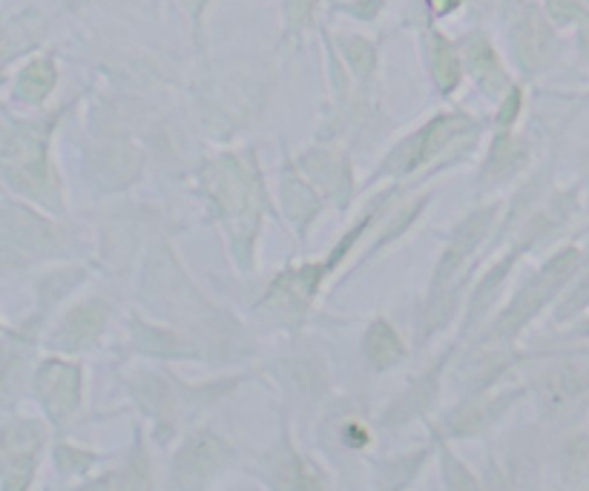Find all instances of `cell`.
<instances>
[{
	"instance_id": "cell-1",
	"label": "cell",
	"mask_w": 589,
	"mask_h": 491,
	"mask_svg": "<svg viewBox=\"0 0 589 491\" xmlns=\"http://www.w3.org/2000/svg\"><path fill=\"white\" fill-rule=\"evenodd\" d=\"M201 181H204V193L213 201L216 213L228 228L236 259L248 268L250 250L259 233V219H262L259 204L264 199V188L259 173L242 164L236 156H219L204 164Z\"/></svg>"
},
{
	"instance_id": "cell-2",
	"label": "cell",
	"mask_w": 589,
	"mask_h": 491,
	"mask_svg": "<svg viewBox=\"0 0 589 491\" xmlns=\"http://www.w3.org/2000/svg\"><path fill=\"white\" fill-rule=\"evenodd\" d=\"M38 118V121H23V124H7L3 130V176L9 188L29 199L41 201L47 208L61 210V184L49 161V132L56 127V118Z\"/></svg>"
},
{
	"instance_id": "cell-3",
	"label": "cell",
	"mask_w": 589,
	"mask_h": 491,
	"mask_svg": "<svg viewBox=\"0 0 589 491\" xmlns=\"http://www.w3.org/2000/svg\"><path fill=\"white\" fill-rule=\"evenodd\" d=\"M471 132H475V121H471L469 116H460V112H446V116L431 118V121H426L420 130L411 132L409 139H402L400 144L386 156L377 176L382 179V176L415 173V170L435 161L440 152L451 150L455 141L466 139Z\"/></svg>"
},
{
	"instance_id": "cell-4",
	"label": "cell",
	"mask_w": 589,
	"mask_h": 491,
	"mask_svg": "<svg viewBox=\"0 0 589 491\" xmlns=\"http://www.w3.org/2000/svg\"><path fill=\"white\" fill-rule=\"evenodd\" d=\"M576 264H578L576 248H567L561 250V253H555V257L538 270V277L520 288L518 297L512 299V304L498 317V322L492 325V333H489V337H492V340L515 337L520 328L527 325L529 319L538 317L541 308H547V304L563 291V284H567V279L572 277Z\"/></svg>"
},
{
	"instance_id": "cell-5",
	"label": "cell",
	"mask_w": 589,
	"mask_h": 491,
	"mask_svg": "<svg viewBox=\"0 0 589 491\" xmlns=\"http://www.w3.org/2000/svg\"><path fill=\"white\" fill-rule=\"evenodd\" d=\"M233 460V449L216 431L201 429L184 440L170 463L173 491H204Z\"/></svg>"
},
{
	"instance_id": "cell-6",
	"label": "cell",
	"mask_w": 589,
	"mask_h": 491,
	"mask_svg": "<svg viewBox=\"0 0 589 491\" xmlns=\"http://www.w3.org/2000/svg\"><path fill=\"white\" fill-rule=\"evenodd\" d=\"M47 429L38 420H7L0 440V480L3 491H29L36 480Z\"/></svg>"
},
{
	"instance_id": "cell-7",
	"label": "cell",
	"mask_w": 589,
	"mask_h": 491,
	"mask_svg": "<svg viewBox=\"0 0 589 491\" xmlns=\"http://www.w3.org/2000/svg\"><path fill=\"white\" fill-rule=\"evenodd\" d=\"M507 18L509 38H512V49L520 70L529 72V76L543 70L549 58H552L555 47V32L549 14L535 0H507Z\"/></svg>"
},
{
	"instance_id": "cell-8",
	"label": "cell",
	"mask_w": 589,
	"mask_h": 491,
	"mask_svg": "<svg viewBox=\"0 0 589 491\" xmlns=\"http://www.w3.org/2000/svg\"><path fill=\"white\" fill-rule=\"evenodd\" d=\"M61 248V233L43 216L18 204H7L3 213V257L12 262H38Z\"/></svg>"
},
{
	"instance_id": "cell-9",
	"label": "cell",
	"mask_w": 589,
	"mask_h": 491,
	"mask_svg": "<svg viewBox=\"0 0 589 491\" xmlns=\"http://www.w3.org/2000/svg\"><path fill=\"white\" fill-rule=\"evenodd\" d=\"M328 273L326 264H302V268H288L282 277L273 279L268 288L262 304V311L271 313L273 319L282 322H299L306 317L308 304L313 302L319 291V282Z\"/></svg>"
},
{
	"instance_id": "cell-10",
	"label": "cell",
	"mask_w": 589,
	"mask_h": 491,
	"mask_svg": "<svg viewBox=\"0 0 589 491\" xmlns=\"http://www.w3.org/2000/svg\"><path fill=\"white\" fill-rule=\"evenodd\" d=\"M81 365H76V362L52 357V360L38 365L36 394L52 425L70 422V417L78 411V405H81Z\"/></svg>"
},
{
	"instance_id": "cell-11",
	"label": "cell",
	"mask_w": 589,
	"mask_h": 491,
	"mask_svg": "<svg viewBox=\"0 0 589 491\" xmlns=\"http://www.w3.org/2000/svg\"><path fill=\"white\" fill-rule=\"evenodd\" d=\"M495 216H498V208H495V204L492 208H478V210H471L463 222L458 224V230H455V236H451L449 248H446L443 259H440V264H437L429 297L451 291V282H455V277H458L460 264H463L471 250L478 248L486 236H489V230H492V224H495Z\"/></svg>"
},
{
	"instance_id": "cell-12",
	"label": "cell",
	"mask_w": 589,
	"mask_h": 491,
	"mask_svg": "<svg viewBox=\"0 0 589 491\" xmlns=\"http://www.w3.org/2000/svg\"><path fill=\"white\" fill-rule=\"evenodd\" d=\"M107 313L110 311H107L104 299H83V302H78L76 308L67 311V317L58 322L56 333L49 337V348L67 353L90 351V348L101 340V333H104Z\"/></svg>"
},
{
	"instance_id": "cell-13",
	"label": "cell",
	"mask_w": 589,
	"mask_h": 491,
	"mask_svg": "<svg viewBox=\"0 0 589 491\" xmlns=\"http://www.w3.org/2000/svg\"><path fill=\"white\" fill-rule=\"evenodd\" d=\"M299 170L340 208L348 204L353 193V176L346 152L333 150V147H313L299 159Z\"/></svg>"
},
{
	"instance_id": "cell-14",
	"label": "cell",
	"mask_w": 589,
	"mask_h": 491,
	"mask_svg": "<svg viewBox=\"0 0 589 491\" xmlns=\"http://www.w3.org/2000/svg\"><path fill=\"white\" fill-rule=\"evenodd\" d=\"M264 480L273 491H326L322 478L306 457L291 445V437L284 434L282 443L264 457Z\"/></svg>"
},
{
	"instance_id": "cell-15",
	"label": "cell",
	"mask_w": 589,
	"mask_h": 491,
	"mask_svg": "<svg viewBox=\"0 0 589 491\" xmlns=\"http://www.w3.org/2000/svg\"><path fill=\"white\" fill-rule=\"evenodd\" d=\"M92 181L107 193L127 190L141 176V152L127 141H107L92 152Z\"/></svg>"
},
{
	"instance_id": "cell-16",
	"label": "cell",
	"mask_w": 589,
	"mask_h": 491,
	"mask_svg": "<svg viewBox=\"0 0 589 491\" xmlns=\"http://www.w3.org/2000/svg\"><path fill=\"white\" fill-rule=\"evenodd\" d=\"M458 47L460 56H463L466 72L478 81L480 90L486 96H507L509 76L503 70V63H500L498 49L492 47V41L483 32H469Z\"/></svg>"
},
{
	"instance_id": "cell-17",
	"label": "cell",
	"mask_w": 589,
	"mask_h": 491,
	"mask_svg": "<svg viewBox=\"0 0 589 491\" xmlns=\"http://www.w3.org/2000/svg\"><path fill=\"white\" fill-rule=\"evenodd\" d=\"M538 394L547 411H567L589 397V374L578 365H555L538 380Z\"/></svg>"
},
{
	"instance_id": "cell-18",
	"label": "cell",
	"mask_w": 589,
	"mask_h": 491,
	"mask_svg": "<svg viewBox=\"0 0 589 491\" xmlns=\"http://www.w3.org/2000/svg\"><path fill=\"white\" fill-rule=\"evenodd\" d=\"M520 391H500V394H486L475 397L449 420V434L451 437H475L480 431H486L489 425L500 420L512 409V402L518 400Z\"/></svg>"
},
{
	"instance_id": "cell-19",
	"label": "cell",
	"mask_w": 589,
	"mask_h": 491,
	"mask_svg": "<svg viewBox=\"0 0 589 491\" xmlns=\"http://www.w3.org/2000/svg\"><path fill=\"white\" fill-rule=\"evenodd\" d=\"M58 87V63L52 56H36L29 58L21 67V72L14 76L12 96L21 104L38 107L43 104Z\"/></svg>"
},
{
	"instance_id": "cell-20",
	"label": "cell",
	"mask_w": 589,
	"mask_h": 491,
	"mask_svg": "<svg viewBox=\"0 0 589 491\" xmlns=\"http://www.w3.org/2000/svg\"><path fill=\"white\" fill-rule=\"evenodd\" d=\"M279 193H282L284 213L291 216L299 233H306V230L311 228L313 219L319 216V210H322V199H319L317 190H313L311 184L299 176V170L291 164V161H288V167H284Z\"/></svg>"
},
{
	"instance_id": "cell-21",
	"label": "cell",
	"mask_w": 589,
	"mask_h": 491,
	"mask_svg": "<svg viewBox=\"0 0 589 491\" xmlns=\"http://www.w3.org/2000/svg\"><path fill=\"white\" fill-rule=\"evenodd\" d=\"M362 353H366L368 365L375 371H389L406 357V345H402L400 333L395 331L389 319L377 317L362 337Z\"/></svg>"
},
{
	"instance_id": "cell-22",
	"label": "cell",
	"mask_w": 589,
	"mask_h": 491,
	"mask_svg": "<svg viewBox=\"0 0 589 491\" xmlns=\"http://www.w3.org/2000/svg\"><path fill=\"white\" fill-rule=\"evenodd\" d=\"M429 63H431V78L440 96H451L463 81V56H460L458 43H451L449 38L440 32H431V49H429Z\"/></svg>"
},
{
	"instance_id": "cell-23",
	"label": "cell",
	"mask_w": 589,
	"mask_h": 491,
	"mask_svg": "<svg viewBox=\"0 0 589 491\" xmlns=\"http://www.w3.org/2000/svg\"><path fill=\"white\" fill-rule=\"evenodd\" d=\"M446 360H449V357H443V360H440V365L431 368L423 380L417 382V385H411L409 391H406V394H402L400 400L395 402V409H389V417H386V425H391V422H406V420H411L415 414H423V411L429 409V402L437 397L440 371H443Z\"/></svg>"
},
{
	"instance_id": "cell-24",
	"label": "cell",
	"mask_w": 589,
	"mask_h": 491,
	"mask_svg": "<svg viewBox=\"0 0 589 491\" xmlns=\"http://www.w3.org/2000/svg\"><path fill=\"white\" fill-rule=\"evenodd\" d=\"M527 164V147L515 141L509 132H498L489 159L483 164V179L486 181H507L518 173L520 167Z\"/></svg>"
},
{
	"instance_id": "cell-25",
	"label": "cell",
	"mask_w": 589,
	"mask_h": 491,
	"mask_svg": "<svg viewBox=\"0 0 589 491\" xmlns=\"http://www.w3.org/2000/svg\"><path fill=\"white\" fill-rule=\"evenodd\" d=\"M112 491H153V463L144 449L141 431H136V443H132L124 465L118 469Z\"/></svg>"
},
{
	"instance_id": "cell-26",
	"label": "cell",
	"mask_w": 589,
	"mask_h": 491,
	"mask_svg": "<svg viewBox=\"0 0 589 491\" xmlns=\"http://www.w3.org/2000/svg\"><path fill=\"white\" fill-rule=\"evenodd\" d=\"M130 388L147 414L156 417L159 422H173V394H170V388H167L159 377L141 374L139 380L130 382Z\"/></svg>"
},
{
	"instance_id": "cell-27",
	"label": "cell",
	"mask_w": 589,
	"mask_h": 491,
	"mask_svg": "<svg viewBox=\"0 0 589 491\" xmlns=\"http://www.w3.org/2000/svg\"><path fill=\"white\" fill-rule=\"evenodd\" d=\"M340 49H342V58L348 61V67H351V72L357 78H371L377 70V47L368 38L362 36H346L340 38Z\"/></svg>"
},
{
	"instance_id": "cell-28",
	"label": "cell",
	"mask_w": 589,
	"mask_h": 491,
	"mask_svg": "<svg viewBox=\"0 0 589 491\" xmlns=\"http://www.w3.org/2000/svg\"><path fill=\"white\" fill-rule=\"evenodd\" d=\"M512 264H515V257H507V259H503V262H498L492 270H489V273H486L483 282H480L478 284V291H475V297H471L469 325H471V322H475V319L480 317V313L486 311V308H489V304H492V299L498 297V293H500V284L507 282V277H509V270H512Z\"/></svg>"
},
{
	"instance_id": "cell-29",
	"label": "cell",
	"mask_w": 589,
	"mask_h": 491,
	"mask_svg": "<svg viewBox=\"0 0 589 491\" xmlns=\"http://www.w3.org/2000/svg\"><path fill=\"white\" fill-rule=\"evenodd\" d=\"M437 449H440V463H443L446 491H480L478 478L466 469V463H460L458 457L451 454L443 440H437Z\"/></svg>"
},
{
	"instance_id": "cell-30",
	"label": "cell",
	"mask_w": 589,
	"mask_h": 491,
	"mask_svg": "<svg viewBox=\"0 0 589 491\" xmlns=\"http://www.w3.org/2000/svg\"><path fill=\"white\" fill-rule=\"evenodd\" d=\"M563 474L569 483H581L589 478V437H576L563 451Z\"/></svg>"
},
{
	"instance_id": "cell-31",
	"label": "cell",
	"mask_w": 589,
	"mask_h": 491,
	"mask_svg": "<svg viewBox=\"0 0 589 491\" xmlns=\"http://www.w3.org/2000/svg\"><path fill=\"white\" fill-rule=\"evenodd\" d=\"M426 204H429V196H423V199L411 201V204H406V208H402V210H397L395 219H391V222H389V228L382 230L380 239H377L375 250L386 248V244H389V242H395V239H400V236L406 233V230H409V224L417 222V216L423 213Z\"/></svg>"
},
{
	"instance_id": "cell-32",
	"label": "cell",
	"mask_w": 589,
	"mask_h": 491,
	"mask_svg": "<svg viewBox=\"0 0 589 491\" xmlns=\"http://www.w3.org/2000/svg\"><path fill=\"white\" fill-rule=\"evenodd\" d=\"M96 460L98 457L92 454V451L78 449V445H70V443H61L56 449V465L61 474H67V478H78V474H83V471H90Z\"/></svg>"
},
{
	"instance_id": "cell-33",
	"label": "cell",
	"mask_w": 589,
	"mask_h": 491,
	"mask_svg": "<svg viewBox=\"0 0 589 491\" xmlns=\"http://www.w3.org/2000/svg\"><path fill=\"white\" fill-rule=\"evenodd\" d=\"M426 460V451H420L417 457H402V460H397V463H391L389 469H386V478L380 480L382 491H400L409 485V480L415 478L417 469H420V463Z\"/></svg>"
},
{
	"instance_id": "cell-34",
	"label": "cell",
	"mask_w": 589,
	"mask_h": 491,
	"mask_svg": "<svg viewBox=\"0 0 589 491\" xmlns=\"http://www.w3.org/2000/svg\"><path fill=\"white\" fill-rule=\"evenodd\" d=\"M549 21L555 27H569V23H581L587 21V9L581 7V0H547Z\"/></svg>"
},
{
	"instance_id": "cell-35",
	"label": "cell",
	"mask_w": 589,
	"mask_h": 491,
	"mask_svg": "<svg viewBox=\"0 0 589 491\" xmlns=\"http://www.w3.org/2000/svg\"><path fill=\"white\" fill-rule=\"evenodd\" d=\"M520 110H523V90L520 87H509L507 96H500L498 116H495V124L500 132H509V127L518 121Z\"/></svg>"
},
{
	"instance_id": "cell-36",
	"label": "cell",
	"mask_w": 589,
	"mask_h": 491,
	"mask_svg": "<svg viewBox=\"0 0 589 491\" xmlns=\"http://www.w3.org/2000/svg\"><path fill=\"white\" fill-rule=\"evenodd\" d=\"M317 0H284V18H288V29L291 32H302L308 21L313 18Z\"/></svg>"
},
{
	"instance_id": "cell-37",
	"label": "cell",
	"mask_w": 589,
	"mask_h": 491,
	"mask_svg": "<svg viewBox=\"0 0 589 491\" xmlns=\"http://www.w3.org/2000/svg\"><path fill=\"white\" fill-rule=\"evenodd\" d=\"M587 304H589V277L583 279L581 284H578V291H572V297L567 299V304H563L558 317H561V319L572 317V313H578L581 308H587Z\"/></svg>"
},
{
	"instance_id": "cell-38",
	"label": "cell",
	"mask_w": 589,
	"mask_h": 491,
	"mask_svg": "<svg viewBox=\"0 0 589 491\" xmlns=\"http://www.w3.org/2000/svg\"><path fill=\"white\" fill-rule=\"evenodd\" d=\"M382 0H351V3H342L346 12H351L353 18H360V21H371L380 12Z\"/></svg>"
},
{
	"instance_id": "cell-39",
	"label": "cell",
	"mask_w": 589,
	"mask_h": 491,
	"mask_svg": "<svg viewBox=\"0 0 589 491\" xmlns=\"http://www.w3.org/2000/svg\"><path fill=\"white\" fill-rule=\"evenodd\" d=\"M342 440H346V445H351V449H366V445L371 443V437H368V431L362 429L360 422H348L346 429H342Z\"/></svg>"
},
{
	"instance_id": "cell-40",
	"label": "cell",
	"mask_w": 589,
	"mask_h": 491,
	"mask_svg": "<svg viewBox=\"0 0 589 491\" xmlns=\"http://www.w3.org/2000/svg\"><path fill=\"white\" fill-rule=\"evenodd\" d=\"M426 3H429V12L435 14V18H446V14H451L455 9H460L463 0H426Z\"/></svg>"
},
{
	"instance_id": "cell-41",
	"label": "cell",
	"mask_w": 589,
	"mask_h": 491,
	"mask_svg": "<svg viewBox=\"0 0 589 491\" xmlns=\"http://www.w3.org/2000/svg\"><path fill=\"white\" fill-rule=\"evenodd\" d=\"M181 7H184V12L193 18L196 27H201V18H204V9H208L210 0H179Z\"/></svg>"
},
{
	"instance_id": "cell-42",
	"label": "cell",
	"mask_w": 589,
	"mask_h": 491,
	"mask_svg": "<svg viewBox=\"0 0 589 491\" xmlns=\"http://www.w3.org/2000/svg\"><path fill=\"white\" fill-rule=\"evenodd\" d=\"M112 483H116V474L110 471V474H101V478L78 485V489H72V491H112Z\"/></svg>"
}]
</instances>
